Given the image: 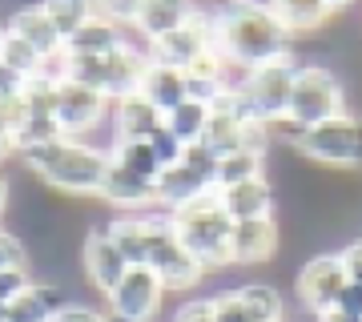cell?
Returning <instances> with one entry per match:
<instances>
[{
	"label": "cell",
	"mask_w": 362,
	"mask_h": 322,
	"mask_svg": "<svg viewBox=\"0 0 362 322\" xmlns=\"http://www.w3.org/2000/svg\"><path fill=\"white\" fill-rule=\"evenodd\" d=\"M214 37L218 52L238 69L286 61L298 45L262 0H221V8H214Z\"/></svg>",
	"instance_id": "1"
},
{
	"label": "cell",
	"mask_w": 362,
	"mask_h": 322,
	"mask_svg": "<svg viewBox=\"0 0 362 322\" xmlns=\"http://www.w3.org/2000/svg\"><path fill=\"white\" fill-rule=\"evenodd\" d=\"M21 161L49 190L69 193V197H97L105 169H109V149L85 142V137H57V142H45L21 154Z\"/></svg>",
	"instance_id": "2"
},
{
	"label": "cell",
	"mask_w": 362,
	"mask_h": 322,
	"mask_svg": "<svg viewBox=\"0 0 362 322\" xmlns=\"http://www.w3.org/2000/svg\"><path fill=\"white\" fill-rule=\"evenodd\" d=\"M169 214V230L177 234V242L189 250V258H197L209 270L233 266V218L226 214L218 190L202 193L194 202H181V206L165 209Z\"/></svg>",
	"instance_id": "3"
},
{
	"label": "cell",
	"mask_w": 362,
	"mask_h": 322,
	"mask_svg": "<svg viewBox=\"0 0 362 322\" xmlns=\"http://www.w3.org/2000/svg\"><path fill=\"white\" fill-rule=\"evenodd\" d=\"M294 154L326 169H362V117L346 109L330 121L302 129Z\"/></svg>",
	"instance_id": "4"
},
{
	"label": "cell",
	"mask_w": 362,
	"mask_h": 322,
	"mask_svg": "<svg viewBox=\"0 0 362 322\" xmlns=\"http://www.w3.org/2000/svg\"><path fill=\"white\" fill-rule=\"evenodd\" d=\"M298 57H286V61H270V64H258V69H246L242 81L233 85L246 113L262 125H270L278 117H286L290 109V93H294V81H298Z\"/></svg>",
	"instance_id": "5"
},
{
	"label": "cell",
	"mask_w": 362,
	"mask_h": 322,
	"mask_svg": "<svg viewBox=\"0 0 362 322\" xmlns=\"http://www.w3.org/2000/svg\"><path fill=\"white\" fill-rule=\"evenodd\" d=\"M346 113V89L338 81L334 69L326 64H302L294 81V93H290V109L286 117L298 121L302 129L318 125V121H330V117Z\"/></svg>",
	"instance_id": "6"
},
{
	"label": "cell",
	"mask_w": 362,
	"mask_h": 322,
	"mask_svg": "<svg viewBox=\"0 0 362 322\" xmlns=\"http://www.w3.org/2000/svg\"><path fill=\"white\" fill-rule=\"evenodd\" d=\"M165 294H169L165 282L149 266H129L125 278L105 294V306L121 322H153L165 306Z\"/></svg>",
	"instance_id": "7"
},
{
	"label": "cell",
	"mask_w": 362,
	"mask_h": 322,
	"mask_svg": "<svg viewBox=\"0 0 362 322\" xmlns=\"http://www.w3.org/2000/svg\"><path fill=\"white\" fill-rule=\"evenodd\" d=\"M149 49V57L161 64H173V69H189L194 61H202L206 52L218 49V37H214V13H202V8H194V13L185 16L173 33H165V37H157L153 45H145Z\"/></svg>",
	"instance_id": "8"
},
{
	"label": "cell",
	"mask_w": 362,
	"mask_h": 322,
	"mask_svg": "<svg viewBox=\"0 0 362 322\" xmlns=\"http://www.w3.org/2000/svg\"><path fill=\"white\" fill-rule=\"evenodd\" d=\"M294 290L298 302L310 310V314H322V310H334L342 290H346V270H342V258L338 254H314L306 258L294 274Z\"/></svg>",
	"instance_id": "9"
},
{
	"label": "cell",
	"mask_w": 362,
	"mask_h": 322,
	"mask_svg": "<svg viewBox=\"0 0 362 322\" xmlns=\"http://www.w3.org/2000/svg\"><path fill=\"white\" fill-rule=\"evenodd\" d=\"M113 101L105 93L89 89V85H77V81H57V125L65 137H85L109 117Z\"/></svg>",
	"instance_id": "10"
},
{
	"label": "cell",
	"mask_w": 362,
	"mask_h": 322,
	"mask_svg": "<svg viewBox=\"0 0 362 322\" xmlns=\"http://www.w3.org/2000/svg\"><path fill=\"white\" fill-rule=\"evenodd\" d=\"M145 266L165 282V290H194V286H202V278H206V266L197 262V258H189V250L177 242V234L165 230L157 234L153 250H149V258H145Z\"/></svg>",
	"instance_id": "11"
},
{
	"label": "cell",
	"mask_w": 362,
	"mask_h": 322,
	"mask_svg": "<svg viewBox=\"0 0 362 322\" xmlns=\"http://www.w3.org/2000/svg\"><path fill=\"white\" fill-rule=\"evenodd\" d=\"M169 214L165 209H145V214H121V218L105 222L109 226V238L117 242V250L125 254L129 266H145V258L153 250L157 234L165 230Z\"/></svg>",
	"instance_id": "12"
},
{
	"label": "cell",
	"mask_w": 362,
	"mask_h": 322,
	"mask_svg": "<svg viewBox=\"0 0 362 322\" xmlns=\"http://www.w3.org/2000/svg\"><path fill=\"white\" fill-rule=\"evenodd\" d=\"M97 197L109 202V206H117L121 214H145V209H157V181H149V178H141V173H133V169L109 161Z\"/></svg>",
	"instance_id": "13"
},
{
	"label": "cell",
	"mask_w": 362,
	"mask_h": 322,
	"mask_svg": "<svg viewBox=\"0 0 362 322\" xmlns=\"http://www.w3.org/2000/svg\"><path fill=\"white\" fill-rule=\"evenodd\" d=\"M81 262H85V274H89L93 290H101V294H109V290L125 278V270H129L125 254H121L117 242L109 238V226H93L89 230L85 250H81Z\"/></svg>",
	"instance_id": "14"
},
{
	"label": "cell",
	"mask_w": 362,
	"mask_h": 322,
	"mask_svg": "<svg viewBox=\"0 0 362 322\" xmlns=\"http://www.w3.org/2000/svg\"><path fill=\"white\" fill-rule=\"evenodd\" d=\"M109 121H113V142H149L157 129L165 125V113L145 101L141 93H133V97L113 101Z\"/></svg>",
	"instance_id": "15"
},
{
	"label": "cell",
	"mask_w": 362,
	"mask_h": 322,
	"mask_svg": "<svg viewBox=\"0 0 362 322\" xmlns=\"http://www.w3.org/2000/svg\"><path fill=\"white\" fill-rule=\"evenodd\" d=\"M278 222L274 218H250V222H233V266H262L278 254Z\"/></svg>",
	"instance_id": "16"
},
{
	"label": "cell",
	"mask_w": 362,
	"mask_h": 322,
	"mask_svg": "<svg viewBox=\"0 0 362 322\" xmlns=\"http://www.w3.org/2000/svg\"><path fill=\"white\" fill-rule=\"evenodd\" d=\"M149 49H137L133 40H125L117 52H109V85H105V97L109 101H121V97H133L141 89V77L149 69Z\"/></svg>",
	"instance_id": "17"
},
{
	"label": "cell",
	"mask_w": 362,
	"mask_h": 322,
	"mask_svg": "<svg viewBox=\"0 0 362 322\" xmlns=\"http://www.w3.org/2000/svg\"><path fill=\"white\" fill-rule=\"evenodd\" d=\"M8 33H16L21 40H28L45 61H52V57H61V52H65V37L57 33V25L49 21V13H45L40 4H25V8H16L13 21H8Z\"/></svg>",
	"instance_id": "18"
},
{
	"label": "cell",
	"mask_w": 362,
	"mask_h": 322,
	"mask_svg": "<svg viewBox=\"0 0 362 322\" xmlns=\"http://www.w3.org/2000/svg\"><path fill=\"white\" fill-rule=\"evenodd\" d=\"M221 206L233 222H250V218H274V185L266 178L254 181H238V185H226L218 190Z\"/></svg>",
	"instance_id": "19"
},
{
	"label": "cell",
	"mask_w": 362,
	"mask_h": 322,
	"mask_svg": "<svg viewBox=\"0 0 362 322\" xmlns=\"http://www.w3.org/2000/svg\"><path fill=\"white\" fill-rule=\"evenodd\" d=\"M274 16H278V25L290 33V37H314V33H322L326 21H330V8H326V0H262Z\"/></svg>",
	"instance_id": "20"
},
{
	"label": "cell",
	"mask_w": 362,
	"mask_h": 322,
	"mask_svg": "<svg viewBox=\"0 0 362 322\" xmlns=\"http://www.w3.org/2000/svg\"><path fill=\"white\" fill-rule=\"evenodd\" d=\"M125 40H129V33L121 25L105 21V16H93V21H85V25L65 40V52H77V57H109V52H117Z\"/></svg>",
	"instance_id": "21"
},
{
	"label": "cell",
	"mask_w": 362,
	"mask_h": 322,
	"mask_svg": "<svg viewBox=\"0 0 362 322\" xmlns=\"http://www.w3.org/2000/svg\"><path fill=\"white\" fill-rule=\"evenodd\" d=\"M189 13H194V0H141L133 28L141 33L145 45H153L157 37L173 33V28H177Z\"/></svg>",
	"instance_id": "22"
},
{
	"label": "cell",
	"mask_w": 362,
	"mask_h": 322,
	"mask_svg": "<svg viewBox=\"0 0 362 322\" xmlns=\"http://www.w3.org/2000/svg\"><path fill=\"white\" fill-rule=\"evenodd\" d=\"M149 105H157L161 113H169V109H177L189 93H185V73L181 69H173V64H161V61H149V69H145L141 77V89H137Z\"/></svg>",
	"instance_id": "23"
},
{
	"label": "cell",
	"mask_w": 362,
	"mask_h": 322,
	"mask_svg": "<svg viewBox=\"0 0 362 322\" xmlns=\"http://www.w3.org/2000/svg\"><path fill=\"white\" fill-rule=\"evenodd\" d=\"M69 298H61L52 286H28L25 294H16L4 306V322H52V314L65 306Z\"/></svg>",
	"instance_id": "24"
},
{
	"label": "cell",
	"mask_w": 362,
	"mask_h": 322,
	"mask_svg": "<svg viewBox=\"0 0 362 322\" xmlns=\"http://www.w3.org/2000/svg\"><path fill=\"white\" fill-rule=\"evenodd\" d=\"M209 113H214V105H209V101H194V97H185L177 109H169V113H165V129L177 137L181 145H197L202 137H206Z\"/></svg>",
	"instance_id": "25"
},
{
	"label": "cell",
	"mask_w": 362,
	"mask_h": 322,
	"mask_svg": "<svg viewBox=\"0 0 362 322\" xmlns=\"http://www.w3.org/2000/svg\"><path fill=\"white\" fill-rule=\"evenodd\" d=\"M238 298H242L250 322H286V298L278 286L246 282V286H238Z\"/></svg>",
	"instance_id": "26"
},
{
	"label": "cell",
	"mask_w": 362,
	"mask_h": 322,
	"mask_svg": "<svg viewBox=\"0 0 362 322\" xmlns=\"http://www.w3.org/2000/svg\"><path fill=\"white\" fill-rule=\"evenodd\" d=\"M0 64L4 69H13V73H21L25 81H33V77H40L45 73V57H40L28 40H21L16 33H0Z\"/></svg>",
	"instance_id": "27"
},
{
	"label": "cell",
	"mask_w": 362,
	"mask_h": 322,
	"mask_svg": "<svg viewBox=\"0 0 362 322\" xmlns=\"http://www.w3.org/2000/svg\"><path fill=\"white\" fill-rule=\"evenodd\" d=\"M254 178H266V154H258V149H233L218 161V190Z\"/></svg>",
	"instance_id": "28"
},
{
	"label": "cell",
	"mask_w": 362,
	"mask_h": 322,
	"mask_svg": "<svg viewBox=\"0 0 362 322\" xmlns=\"http://www.w3.org/2000/svg\"><path fill=\"white\" fill-rule=\"evenodd\" d=\"M109 161L133 169V173H141V178H149V181H157L161 178V169H165L149 142H113L109 145Z\"/></svg>",
	"instance_id": "29"
},
{
	"label": "cell",
	"mask_w": 362,
	"mask_h": 322,
	"mask_svg": "<svg viewBox=\"0 0 362 322\" xmlns=\"http://www.w3.org/2000/svg\"><path fill=\"white\" fill-rule=\"evenodd\" d=\"M37 4L49 13V21L57 25V33H61L65 40L73 37L85 21L97 16V4H93V0H37Z\"/></svg>",
	"instance_id": "30"
},
{
	"label": "cell",
	"mask_w": 362,
	"mask_h": 322,
	"mask_svg": "<svg viewBox=\"0 0 362 322\" xmlns=\"http://www.w3.org/2000/svg\"><path fill=\"white\" fill-rule=\"evenodd\" d=\"M93 4H97V16H105L121 28H133L137 8H141V0H93Z\"/></svg>",
	"instance_id": "31"
},
{
	"label": "cell",
	"mask_w": 362,
	"mask_h": 322,
	"mask_svg": "<svg viewBox=\"0 0 362 322\" xmlns=\"http://www.w3.org/2000/svg\"><path fill=\"white\" fill-rule=\"evenodd\" d=\"M52 322H121V318H113L109 310L89 306V302H65V306L52 314Z\"/></svg>",
	"instance_id": "32"
},
{
	"label": "cell",
	"mask_w": 362,
	"mask_h": 322,
	"mask_svg": "<svg viewBox=\"0 0 362 322\" xmlns=\"http://www.w3.org/2000/svg\"><path fill=\"white\" fill-rule=\"evenodd\" d=\"M13 266H28V250L13 230L0 226V270H13Z\"/></svg>",
	"instance_id": "33"
},
{
	"label": "cell",
	"mask_w": 362,
	"mask_h": 322,
	"mask_svg": "<svg viewBox=\"0 0 362 322\" xmlns=\"http://www.w3.org/2000/svg\"><path fill=\"white\" fill-rule=\"evenodd\" d=\"M28 286H33V274L28 266H13V270H0V302L8 306L16 294H25Z\"/></svg>",
	"instance_id": "34"
},
{
	"label": "cell",
	"mask_w": 362,
	"mask_h": 322,
	"mask_svg": "<svg viewBox=\"0 0 362 322\" xmlns=\"http://www.w3.org/2000/svg\"><path fill=\"white\" fill-rule=\"evenodd\" d=\"M214 318L218 322H250V314H246V306H242L238 290H226V294L214 298Z\"/></svg>",
	"instance_id": "35"
},
{
	"label": "cell",
	"mask_w": 362,
	"mask_h": 322,
	"mask_svg": "<svg viewBox=\"0 0 362 322\" xmlns=\"http://www.w3.org/2000/svg\"><path fill=\"white\" fill-rule=\"evenodd\" d=\"M173 322H218L214 318V298H189L173 310Z\"/></svg>",
	"instance_id": "36"
},
{
	"label": "cell",
	"mask_w": 362,
	"mask_h": 322,
	"mask_svg": "<svg viewBox=\"0 0 362 322\" xmlns=\"http://www.w3.org/2000/svg\"><path fill=\"white\" fill-rule=\"evenodd\" d=\"M149 145H153V154L161 157V166H173V161H181V149H185V145H181L165 125L157 129L153 137H149Z\"/></svg>",
	"instance_id": "37"
},
{
	"label": "cell",
	"mask_w": 362,
	"mask_h": 322,
	"mask_svg": "<svg viewBox=\"0 0 362 322\" xmlns=\"http://www.w3.org/2000/svg\"><path fill=\"white\" fill-rule=\"evenodd\" d=\"M338 258H342V270H346V282H358V286H362V238L346 242L342 250H338Z\"/></svg>",
	"instance_id": "38"
},
{
	"label": "cell",
	"mask_w": 362,
	"mask_h": 322,
	"mask_svg": "<svg viewBox=\"0 0 362 322\" xmlns=\"http://www.w3.org/2000/svg\"><path fill=\"white\" fill-rule=\"evenodd\" d=\"M338 310H346V314L362 318V286L358 282H346V290H342V298H338Z\"/></svg>",
	"instance_id": "39"
},
{
	"label": "cell",
	"mask_w": 362,
	"mask_h": 322,
	"mask_svg": "<svg viewBox=\"0 0 362 322\" xmlns=\"http://www.w3.org/2000/svg\"><path fill=\"white\" fill-rule=\"evenodd\" d=\"M25 85H28V81L21 77V73H13V69H4V64H0V97H21Z\"/></svg>",
	"instance_id": "40"
},
{
	"label": "cell",
	"mask_w": 362,
	"mask_h": 322,
	"mask_svg": "<svg viewBox=\"0 0 362 322\" xmlns=\"http://www.w3.org/2000/svg\"><path fill=\"white\" fill-rule=\"evenodd\" d=\"M314 322H362V318H354V314H346V310H322V314H314Z\"/></svg>",
	"instance_id": "41"
},
{
	"label": "cell",
	"mask_w": 362,
	"mask_h": 322,
	"mask_svg": "<svg viewBox=\"0 0 362 322\" xmlns=\"http://www.w3.org/2000/svg\"><path fill=\"white\" fill-rule=\"evenodd\" d=\"M8 190H13V185H8V169L0 166V218H4V209H8Z\"/></svg>",
	"instance_id": "42"
},
{
	"label": "cell",
	"mask_w": 362,
	"mask_h": 322,
	"mask_svg": "<svg viewBox=\"0 0 362 322\" xmlns=\"http://www.w3.org/2000/svg\"><path fill=\"white\" fill-rule=\"evenodd\" d=\"M350 4H358V0H326L330 13H342V8H350Z\"/></svg>",
	"instance_id": "43"
},
{
	"label": "cell",
	"mask_w": 362,
	"mask_h": 322,
	"mask_svg": "<svg viewBox=\"0 0 362 322\" xmlns=\"http://www.w3.org/2000/svg\"><path fill=\"white\" fill-rule=\"evenodd\" d=\"M0 322H4V302H0Z\"/></svg>",
	"instance_id": "44"
},
{
	"label": "cell",
	"mask_w": 362,
	"mask_h": 322,
	"mask_svg": "<svg viewBox=\"0 0 362 322\" xmlns=\"http://www.w3.org/2000/svg\"><path fill=\"white\" fill-rule=\"evenodd\" d=\"M0 33H4V25H0Z\"/></svg>",
	"instance_id": "45"
}]
</instances>
